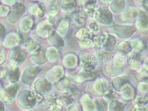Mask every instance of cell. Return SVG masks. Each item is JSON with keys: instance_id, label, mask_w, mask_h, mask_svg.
Returning a JSON list of instances; mask_svg holds the SVG:
<instances>
[{"instance_id": "obj_1", "label": "cell", "mask_w": 148, "mask_h": 111, "mask_svg": "<svg viewBox=\"0 0 148 111\" xmlns=\"http://www.w3.org/2000/svg\"><path fill=\"white\" fill-rule=\"evenodd\" d=\"M36 99L35 92L28 90H24L18 97V102L23 108H31L35 105Z\"/></svg>"}, {"instance_id": "obj_2", "label": "cell", "mask_w": 148, "mask_h": 111, "mask_svg": "<svg viewBox=\"0 0 148 111\" xmlns=\"http://www.w3.org/2000/svg\"><path fill=\"white\" fill-rule=\"evenodd\" d=\"M20 86V84L18 83L3 86L2 87L0 91L1 98L6 102H10L13 101L15 98Z\"/></svg>"}, {"instance_id": "obj_3", "label": "cell", "mask_w": 148, "mask_h": 111, "mask_svg": "<svg viewBox=\"0 0 148 111\" xmlns=\"http://www.w3.org/2000/svg\"><path fill=\"white\" fill-rule=\"evenodd\" d=\"M3 76L5 80L10 83L16 82L20 76L18 67L13 64L6 66L3 71Z\"/></svg>"}, {"instance_id": "obj_4", "label": "cell", "mask_w": 148, "mask_h": 111, "mask_svg": "<svg viewBox=\"0 0 148 111\" xmlns=\"http://www.w3.org/2000/svg\"><path fill=\"white\" fill-rule=\"evenodd\" d=\"M61 103H62V102L60 99L58 98L55 94L47 97L43 101V106L50 111H58L61 110L62 108Z\"/></svg>"}, {"instance_id": "obj_5", "label": "cell", "mask_w": 148, "mask_h": 111, "mask_svg": "<svg viewBox=\"0 0 148 111\" xmlns=\"http://www.w3.org/2000/svg\"><path fill=\"white\" fill-rule=\"evenodd\" d=\"M9 60L12 64L17 65L22 63L26 57L24 50L19 46L13 47L9 54Z\"/></svg>"}, {"instance_id": "obj_6", "label": "cell", "mask_w": 148, "mask_h": 111, "mask_svg": "<svg viewBox=\"0 0 148 111\" xmlns=\"http://www.w3.org/2000/svg\"><path fill=\"white\" fill-rule=\"evenodd\" d=\"M25 11V6L22 3L16 2L8 15L9 20L13 23H16Z\"/></svg>"}, {"instance_id": "obj_7", "label": "cell", "mask_w": 148, "mask_h": 111, "mask_svg": "<svg viewBox=\"0 0 148 111\" xmlns=\"http://www.w3.org/2000/svg\"><path fill=\"white\" fill-rule=\"evenodd\" d=\"M41 69L38 66H29L24 71L22 76V81L28 84H31Z\"/></svg>"}, {"instance_id": "obj_8", "label": "cell", "mask_w": 148, "mask_h": 111, "mask_svg": "<svg viewBox=\"0 0 148 111\" xmlns=\"http://www.w3.org/2000/svg\"><path fill=\"white\" fill-rule=\"evenodd\" d=\"M29 12L39 17H42L45 14V9L43 4L39 2H31L28 5Z\"/></svg>"}, {"instance_id": "obj_9", "label": "cell", "mask_w": 148, "mask_h": 111, "mask_svg": "<svg viewBox=\"0 0 148 111\" xmlns=\"http://www.w3.org/2000/svg\"><path fill=\"white\" fill-rule=\"evenodd\" d=\"M35 87L36 92L38 94H46L51 90V86L47 80L45 78L41 77L36 82Z\"/></svg>"}, {"instance_id": "obj_10", "label": "cell", "mask_w": 148, "mask_h": 111, "mask_svg": "<svg viewBox=\"0 0 148 111\" xmlns=\"http://www.w3.org/2000/svg\"><path fill=\"white\" fill-rule=\"evenodd\" d=\"M51 26L49 23L43 21L39 24L36 28V32L39 36L43 38H46L49 36L51 32Z\"/></svg>"}, {"instance_id": "obj_11", "label": "cell", "mask_w": 148, "mask_h": 111, "mask_svg": "<svg viewBox=\"0 0 148 111\" xmlns=\"http://www.w3.org/2000/svg\"><path fill=\"white\" fill-rule=\"evenodd\" d=\"M19 26L22 32L27 33L28 31L34 28L35 23L33 19L29 17L25 16L21 19L20 22Z\"/></svg>"}, {"instance_id": "obj_12", "label": "cell", "mask_w": 148, "mask_h": 111, "mask_svg": "<svg viewBox=\"0 0 148 111\" xmlns=\"http://www.w3.org/2000/svg\"><path fill=\"white\" fill-rule=\"evenodd\" d=\"M51 71L53 72H54V74L47 76L48 79H49L50 81L54 82H58L60 79H61L63 77L64 71L63 68L61 66H54L51 69Z\"/></svg>"}, {"instance_id": "obj_13", "label": "cell", "mask_w": 148, "mask_h": 111, "mask_svg": "<svg viewBox=\"0 0 148 111\" xmlns=\"http://www.w3.org/2000/svg\"><path fill=\"white\" fill-rule=\"evenodd\" d=\"M32 58L33 61L38 64H41L46 61V51L42 47L38 48L32 55Z\"/></svg>"}, {"instance_id": "obj_14", "label": "cell", "mask_w": 148, "mask_h": 111, "mask_svg": "<svg viewBox=\"0 0 148 111\" xmlns=\"http://www.w3.org/2000/svg\"><path fill=\"white\" fill-rule=\"evenodd\" d=\"M49 40L51 43H53L55 46L58 48H61L64 45V40L62 38L57 34V32L52 31L49 36Z\"/></svg>"}, {"instance_id": "obj_15", "label": "cell", "mask_w": 148, "mask_h": 111, "mask_svg": "<svg viewBox=\"0 0 148 111\" xmlns=\"http://www.w3.org/2000/svg\"><path fill=\"white\" fill-rule=\"evenodd\" d=\"M71 19L66 16H61L57 23V28L60 31L66 30L69 26Z\"/></svg>"}, {"instance_id": "obj_16", "label": "cell", "mask_w": 148, "mask_h": 111, "mask_svg": "<svg viewBox=\"0 0 148 111\" xmlns=\"http://www.w3.org/2000/svg\"><path fill=\"white\" fill-rule=\"evenodd\" d=\"M73 85L71 84L70 81L66 77H62L56 84V87L60 90H65L70 91Z\"/></svg>"}, {"instance_id": "obj_17", "label": "cell", "mask_w": 148, "mask_h": 111, "mask_svg": "<svg viewBox=\"0 0 148 111\" xmlns=\"http://www.w3.org/2000/svg\"><path fill=\"white\" fill-rule=\"evenodd\" d=\"M72 18L76 24V25L78 27H80L84 24L85 22V17L84 13L79 9L76 10L72 15Z\"/></svg>"}, {"instance_id": "obj_18", "label": "cell", "mask_w": 148, "mask_h": 111, "mask_svg": "<svg viewBox=\"0 0 148 111\" xmlns=\"http://www.w3.org/2000/svg\"><path fill=\"white\" fill-rule=\"evenodd\" d=\"M60 55V52L54 46L48 48L47 51H46V58L50 62L56 61L58 59Z\"/></svg>"}, {"instance_id": "obj_19", "label": "cell", "mask_w": 148, "mask_h": 111, "mask_svg": "<svg viewBox=\"0 0 148 111\" xmlns=\"http://www.w3.org/2000/svg\"><path fill=\"white\" fill-rule=\"evenodd\" d=\"M47 12L50 17H54V16L58 12V2L57 1H50L47 6Z\"/></svg>"}, {"instance_id": "obj_20", "label": "cell", "mask_w": 148, "mask_h": 111, "mask_svg": "<svg viewBox=\"0 0 148 111\" xmlns=\"http://www.w3.org/2000/svg\"><path fill=\"white\" fill-rule=\"evenodd\" d=\"M16 39L17 43L19 45L26 46L31 38L27 33L23 32H18L16 33Z\"/></svg>"}, {"instance_id": "obj_21", "label": "cell", "mask_w": 148, "mask_h": 111, "mask_svg": "<svg viewBox=\"0 0 148 111\" xmlns=\"http://www.w3.org/2000/svg\"><path fill=\"white\" fill-rule=\"evenodd\" d=\"M73 53H70L66 54L64 57L63 62L65 66L68 68H73L75 66L76 64V57Z\"/></svg>"}, {"instance_id": "obj_22", "label": "cell", "mask_w": 148, "mask_h": 111, "mask_svg": "<svg viewBox=\"0 0 148 111\" xmlns=\"http://www.w3.org/2000/svg\"><path fill=\"white\" fill-rule=\"evenodd\" d=\"M17 43L16 39V34L10 33L7 36L4 40L3 45L6 47H13Z\"/></svg>"}, {"instance_id": "obj_23", "label": "cell", "mask_w": 148, "mask_h": 111, "mask_svg": "<svg viewBox=\"0 0 148 111\" xmlns=\"http://www.w3.org/2000/svg\"><path fill=\"white\" fill-rule=\"evenodd\" d=\"M73 95V94L68 91L62 94L60 98L62 105L64 106H66L72 103L74 101Z\"/></svg>"}, {"instance_id": "obj_24", "label": "cell", "mask_w": 148, "mask_h": 111, "mask_svg": "<svg viewBox=\"0 0 148 111\" xmlns=\"http://www.w3.org/2000/svg\"><path fill=\"white\" fill-rule=\"evenodd\" d=\"M60 6L63 10L71 11L74 8L75 2L74 1H61Z\"/></svg>"}, {"instance_id": "obj_25", "label": "cell", "mask_w": 148, "mask_h": 111, "mask_svg": "<svg viewBox=\"0 0 148 111\" xmlns=\"http://www.w3.org/2000/svg\"><path fill=\"white\" fill-rule=\"evenodd\" d=\"M94 2H86L85 3V7H83V10L87 14L90 15L92 13V11L94 8Z\"/></svg>"}, {"instance_id": "obj_26", "label": "cell", "mask_w": 148, "mask_h": 111, "mask_svg": "<svg viewBox=\"0 0 148 111\" xmlns=\"http://www.w3.org/2000/svg\"><path fill=\"white\" fill-rule=\"evenodd\" d=\"M10 10V8L0 3V16H5L7 14Z\"/></svg>"}, {"instance_id": "obj_27", "label": "cell", "mask_w": 148, "mask_h": 111, "mask_svg": "<svg viewBox=\"0 0 148 111\" xmlns=\"http://www.w3.org/2000/svg\"><path fill=\"white\" fill-rule=\"evenodd\" d=\"M6 60V54L4 49L0 50V65L3 64Z\"/></svg>"}, {"instance_id": "obj_28", "label": "cell", "mask_w": 148, "mask_h": 111, "mask_svg": "<svg viewBox=\"0 0 148 111\" xmlns=\"http://www.w3.org/2000/svg\"><path fill=\"white\" fill-rule=\"evenodd\" d=\"M5 29L4 27L1 24H0V40H1V39L3 37V35L5 34Z\"/></svg>"}, {"instance_id": "obj_29", "label": "cell", "mask_w": 148, "mask_h": 111, "mask_svg": "<svg viewBox=\"0 0 148 111\" xmlns=\"http://www.w3.org/2000/svg\"><path fill=\"white\" fill-rule=\"evenodd\" d=\"M3 109H4L3 105V103L0 101V111H3Z\"/></svg>"}, {"instance_id": "obj_30", "label": "cell", "mask_w": 148, "mask_h": 111, "mask_svg": "<svg viewBox=\"0 0 148 111\" xmlns=\"http://www.w3.org/2000/svg\"><path fill=\"white\" fill-rule=\"evenodd\" d=\"M3 76V71L1 68H0V77H2Z\"/></svg>"}, {"instance_id": "obj_31", "label": "cell", "mask_w": 148, "mask_h": 111, "mask_svg": "<svg viewBox=\"0 0 148 111\" xmlns=\"http://www.w3.org/2000/svg\"><path fill=\"white\" fill-rule=\"evenodd\" d=\"M2 88V84H1V82H0V89Z\"/></svg>"}]
</instances>
